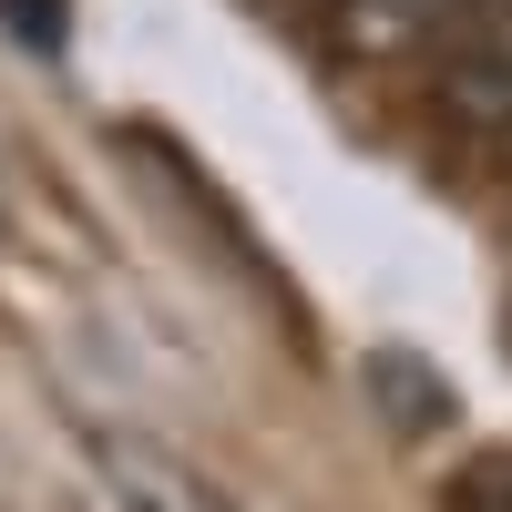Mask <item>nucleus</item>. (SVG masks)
<instances>
[{
    "label": "nucleus",
    "mask_w": 512,
    "mask_h": 512,
    "mask_svg": "<svg viewBox=\"0 0 512 512\" xmlns=\"http://www.w3.org/2000/svg\"><path fill=\"white\" fill-rule=\"evenodd\" d=\"M482 11H502V0H338V41L349 52H410V41L482 21Z\"/></svg>",
    "instance_id": "1"
},
{
    "label": "nucleus",
    "mask_w": 512,
    "mask_h": 512,
    "mask_svg": "<svg viewBox=\"0 0 512 512\" xmlns=\"http://www.w3.org/2000/svg\"><path fill=\"white\" fill-rule=\"evenodd\" d=\"M0 21H11L31 52H62V41H72V11H62V0H0Z\"/></svg>",
    "instance_id": "2"
},
{
    "label": "nucleus",
    "mask_w": 512,
    "mask_h": 512,
    "mask_svg": "<svg viewBox=\"0 0 512 512\" xmlns=\"http://www.w3.org/2000/svg\"><path fill=\"white\" fill-rule=\"evenodd\" d=\"M461 512H512V451L492 461V472H472V482H461Z\"/></svg>",
    "instance_id": "3"
},
{
    "label": "nucleus",
    "mask_w": 512,
    "mask_h": 512,
    "mask_svg": "<svg viewBox=\"0 0 512 512\" xmlns=\"http://www.w3.org/2000/svg\"><path fill=\"white\" fill-rule=\"evenodd\" d=\"M502 144H512V103H502Z\"/></svg>",
    "instance_id": "4"
}]
</instances>
